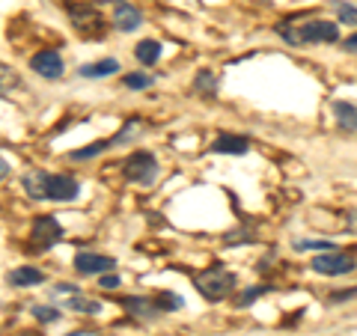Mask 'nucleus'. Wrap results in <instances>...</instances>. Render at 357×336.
Returning a JSON list of instances; mask_svg holds the SVG:
<instances>
[{"label":"nucleus","mask_w":357,"mask_h":336,"mask_svg":"<svg viewBox=\"0 0 357 336\" xmlns=\"http://www.w3.org/2000/svg\"><path fill=\"white\" fill-rule=\"evenodd\" d=\"M280 36L289 45H310V42H337L340 39V27L331 21H307V24L289 27L280 24Z\"/></svg>","instance_id":"nucleus-1"},{"label":"nucleus","mask_w":357,"mask_h":336,"mask_svg":"<svg viewBox=\"0 0 357 336\" xmlns=\"http://www.w3.org/2000/svg\"><path fill=\"white\" fill-rule=\"evenodd\" d=\"M197 289H199V295H203L206 300H223L232 289H236V277H232L227 268L211 265L208 271H203L197 277Z\"/></svg>","instance_id":"nucleus-2"},{"label":"nucleus","mask_w":357,"mask_h":336,"mask_svg":"<svg viewBox=\"0 0 357 336\" xmlns=\"http://www.w3.org/2000/svg\"><path fill=\"white\" fill-rule=\"evenodd\" d=\"M126 176L137 185H152L155 176H158V161H155L152 152H134L126 161Z\"/></svg>","instance_id":"nucleus-3"},{"label":"nucleus","mask_w":357,"mask_h":336,"mask_svg":"<svg viewBox=\"0 0 357 336\" xmlns=\"http://www.w3.org/2000/svg\"><path fill=\"white\" fill-rule=\"evenodd\" d=\"M30 238H33V247L36 250H48L54 247L60 238H63V227H60V220L57 217H51V215H42L36 217V223H33V232H30Z\"/></svg>","instance_id":"nucleus-4"},{"label":"nucleus","mask_w":357,"mask_h":336,"mask_svg":"<svg viewBox=\"0 0 357 336\" xmlns=\"http://www.w3.org/2000/svg\"><path fill=\"white\" fill-rule=\"evenodd\" d=\"M354 256L351 253H321L312 259V271L316 274H325V277H340V274H349L354 271Z\"/></svg>","instance_id":"nucleus-5"},{"label":"nucleus","mask_w":357,"mask_h":336,"mask_svg":"<svg viewBox=\"0 0 357 336\" xmlns=\"http://www.w3.org/2000/svg\"><path fill=\"white\" fill-rule=\"evenodd\" d=\"M30 69L39 77H45V81H57V77H63L66 66H63V57L57 51H39V54H33Z\"/></svg>","instance_id":"nucleus-6"},{"label":"nucleus","mask_w":357,"mask_h":336,"mask_svg":"<svg viewBox=\"0 0 357 336\" xmlns=\"http://www.w3.org/2000/svg\"><path fill=\"white\" fill-rule=\"evenodd\" d=\"M77 190H81L77 178H72V176H48V194H45V199H51V203H69V199L77 197Z\"/></svg>","instance_id":"nucleus-7"},{"label":"nucleus","mask_w":357,"mask_h":336,"mask_svg":"<svg viewBox=\"0 0 357 336\" xmlns=\"http://www.w3.org/2000/svg\"><path fill=\"white\" fill-rule=\"evenodd\" d=\"M69 15H72L75 30H77V33H84V36H98V33L105 30V27H102L105 21L98 18L89 6H75V3H72V6H69Z\"/></svg>","instance_id":"nucleus-8"},{"label":"nucleus","mask_w":357,"mask_h":336,"mask_svg":"<svg viewBox=\"0 0 357 336\" xmlns=\"http://www.w3.org/2000/svg\"><path fill=\"white\" fill-rule=\"evenodd\" d=\"M75 268L81 271L84 277L86 274H110L116 268V259L110 256H102V253H77L75 256Z\"/></svg>","instance_id":"nucleus-9"},{"label":"nucleus","mask_w":357,"mask_h":336,"mask_svg":"<svg viewBox=\"0 0 357 336\" xmlns=\"http://www.w3.org/2000/svg\"><path fill=\"white\" fill-rule=\"evenodd\" d=\"M110 24H114L116 30H122V33H131V30H137L143 24V13L137 6L119 0V3H114V21H110Z\"/></svg>","instance_id":"nucleus-10"},{"label":"nucleus","mask_w":357,"mask_h":336,"mask_svg":"<svg viewBox=\"0 0 357 336\" xmlns=\"http://www.w3.org/2000/svg\"><path fill=\"white\" fill-rule=\"evenodd\" d=\"M248 149H250V140L241 137V134H220L211 143V152H220V155H244Z\"/></svg>","instance_id":"nucleus-11"},{"label":"nucleus","mask_w":357,"mask_h":336,"mask_svg":"<svg viewBox=\"0 0 357 336\" xmlns=\"http://www.w3.org/2000/svg\"><path fill=\"white\" fill-rule=\"evenodd\" d=\"M48 176L51 173H45V170H30L21 178V185H24V190L33 199H45V194H48Z\"/></svg>","instance_id":"nucleus-12"},{"label":"nucleus","mask_w":357,"mask_h":336,"mask_svg":"<svg viewBox=\"0 0 357 336\" xmlns=\"http://www.w3.org/2000/svg\"><path fill=\"white\" fill-rule=\"evenodd\" d=\"M45 283V274L39 268H15L13 274H9V286H18V289H27V286H39Z\"/></svg>","instance_id":"nucleus-13"},{"label":"nucleus","mask_w":357,"mask_h":336,"mask_svg":"<svg viewBox=\"0 0 357 336\" xmlns=\"http://www.w3.org/2000/svg\"><path fill=\"white\" fill-rule=\"evenodd\" d=\"M134 57H137L143 66H155V63L161 60V42H155V39L137 42V48H134Z\"/></svg>","instance_id":"nucleus-14"},{"label":"nucleus","mask_w":357,"mask_h":336,"mask_svg":"<svg viewBox=\"0 0 357 336\" xmlns=\"http://www.w3.org/2000/svg\"><path fill=\"white\" fill-rule=\"evenodd\" d=\"M114 72H119V60H114V57L81 66V77H110Z\"/></svg>","instance_id":"nucleus-15"},{"label":"nucleus","mask_w":357,"mask_h":336,"mask_svg":"<svg viewBox=\"0 0 357 336\" xmlns=\"http://www.w3.org/2000/svg\"><path fill=\"white\" fill-rule=\"evenodd\" d=\"M333 116H337V122L342 128L357 131V105H351V102H333Z\"/></svg>","instance_id":"nucleus-16"},{"label":"nucleus","mask_w":357,"mask_h":336,"mask_svg":"<svg viewBox=\"0 0 357 336\" xmlns=\"http://www.w3.org/2000/svg\"><path fill=\"white\" fill-rule=\"evenodd\" d=\"M126 307H128V312H134V316H140V319H155V312H158V304L146 300V298H128Z\"/></svg>","instance_id":"nucleus-17"},{"label":"nucleus","mask_w":357,"mask_h":336,"mask_svg":"<svg viewBox=\"0 0 357 336\" xmlns=\"http://www.w3.org/2000/svg\"><path fill=\"white\" fill-rule=\"evenodd\" d=\"M110 146H114V137H110V140H98V143H93V146H86V149H75L69 158L72 161H86V158H96V155H102Z\"/></svg>","instance_id":"nucleus-18"},{"label":"nucleus","mask_w":357,"mask_h":336,"mask_svg":"<svg viewBox=\"0 0 357 336\" xmlns=\"http://www.w3.org/2000/svg\"><path fill=\"white\" fill-rule=\"evenodd\" d=\"M66 310H75V312H89V316H93V312H98L102 307H98V300H89V298H84L81 292H77V295H72L69 300H66Z\"/></svg>","instance_id":"nucleus-19"},{"label":"nucleus","mask_w":357,"mask_h":336,"mask_svg":"<svg viewBox=\"0 0 357 336\" xmlns=\"http://www.w3.org/2000/svg\"><path fill=\"white\" fill-rule=\"evenodd\" d=\"M15 86H21V77L9 69V66L0 63V96H6V93H13Z\"/></svg>","instance_id":"nucleus-20"},{"label":"nucleus","mask_w":357,"mask_h":336,"mask_svg":"<svg viewBox=\"0 0 357 336\" xmlns=\"http://www.w3.org/2000/svg\"><path fill=\"white\" fill-rule=\"evenodd\" d=\"M155 304H158V310H167V312H173V310H182L185 307V300L173 295V292H161L158 298H155Z\"/></svg>","instance_id":"nucleus-21"},{"label":"nucleus","mask_w":357,"mask_h":336,"mask_svg":"<svg viewBox=\"0 0 357 336\" xmlns=\"http://www.w3.org/2000/svg\"><path fill=\"white\" fill-rule=\"evenodd\" d=\"M197 89H203L206 96H215V89H218V81H215V75L211 72H199L197 75V81H194Z\"/></svg>","instance_id":"nucleus-22"},{"label":"nucleus","mask_w":357,"mask_h":336,"mask_svg":"<svg viewBox=\"0 0 357 336\" xmlns=\"http://www.w3.org/2000/svg\"><path fill=\"white\" fill-rule=\"evenodd\" d=\"M337 15L342 24H357V9L351 3H337Z\"/></svg>","instance_id":"nucleus-23"},{"label":"nucleus","mask_w":357,"mask_h":336,"mask_svg":"<svg viewBox=\"0 0 357 336\" xmlns=\"http://www.w3.org/2000/svg\"><path fill=\"white\" fill-rule=\"evenodd\" d=\"M33 316L48 324V321H57L60 319V310H54V307H33Z\"/></svg>","instance_id":"nucleus-24"},{"label":"nucleus","mask_w":357,"mask_h":336,"mask_svg":"<svg viewBox=\"0 0 357 336\" xmlns=\"http://www.w3.org/2000/svg\"><path fill=\"white\" fill-rule=\"evenodd\" d=\"M152 84L149 75H126V86L128 89H146Z\"/></svg>","instance_id":"nucleus-25"},{"label":"nucleus","mask_w":357,"mask_h":336,"mask_svg":"<svg viewBox=\"0 0 357 336\" xmlns=\"http://www.w3.org/2000/svg\"><path fill=\"white\" fill-rule=\"evenodd\" d=\"M298 250H331L328 241H295Z\"/></svg>","instance_id":"nucleus-26"},{"label":"nucleus","mask_w":357,"mask_h":336,"mask_svg":"<svg viewBox=\"0 0 357 336\" xmlns=\"http://www.w3.org/2000/svg\"><path fill=\"white\" fill-rule=\"evenodd\" d=\"M265 292V289H248V292H244L241 298H238V307H248V304H253L256 298H259Z\"/></svg>","instance_id":"nucleus-27"},{"label":"nucleus","mask_w":357,"mask_h":336,"mask_svg":"<svg viewBox=\"0 0 357 336\" xmlns=\"http://www.w3.org/2000/svg\"><path fill=\"white\" fill-rule=\"evenodd\" d=\"M102 289H119V277L116 274H102Z\"/></svg>","instance_id":"nucleus-28"},{"label":"nucleus","mask_w":357,"mask_h":336,"mask_svg":"<svg viewBox=\"0 0 357 336\" xmlns=\"http://www.w3.org/2000/svg\"><path fill=\"white\" fill-rule=\"evenodd\" d=\"M342 48L349 51V54H357V33H354V36H349V39H345V45H342Z\"/></svg>","instance_id":"nucleus-29"},{"label":"nucleus","mask_w":357,"mask_h":336,"mask_svg":"<svg viewBox=\"0 0 357 336\" xmlns=\"http://www.w3.org/2000/svg\"><path fill=\"white\" fill-rule=\"evenodd\" d=\"M66 336H102L98 330H72V333H66Z\"/></svg>","instance_id":"nucleus-30"},{"label":"nucleus","mask_w":357,"mask_h":336,"mask_svg":"<svg viewBox=\"0 0 357 336\" xmlns=\"http://www.w3.org/2000/svg\"><path fill=\"white\" fill-rule=\"evenodd\" d=\"M9 176V164H6V158L0 155V178H6Z\"/></svg>","instance_id":"nucleus-31"},{"label":"nucleus","mask_w":357,"mask_h":336,"mask_svg":"<svg viewBox=\"0 0 357 336\" xmlns=\"http://www.w3.org/2000/svg\"><path fill=\"white\" fill-rule=\"evenodd\" d=\"M93 3H119V0H93Z\"/></svg>","instance_id":"nucleus-32"}]
</instances>
